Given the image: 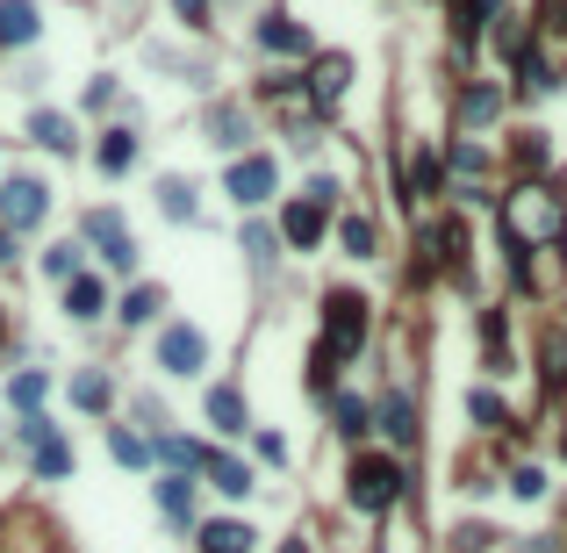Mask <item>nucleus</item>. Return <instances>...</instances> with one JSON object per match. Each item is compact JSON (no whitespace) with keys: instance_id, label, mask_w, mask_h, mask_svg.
<instances>
[{"instance_id":"f257e3e1","label":"nucleus","mask_w":567,"mask_h":553,"mask_svg":"<svg viewBox=\"0 0 567 553\" xmlns=\"http://www.w3.org/2000/svg\"><path fill=\"white\" fill-rule=\"evenodd\" d=\"M503 230H510V252H532V244L567 230V202L553 188H517L510 208H503Z\"/></svg>"},{"instance_id":"f03ea898","label":"nucleus","mask_w":567,"mask_h":553,"mask_svg":"<svg viewBox=\"0 0 567 553\" xmlns=\"http://www.w3.org/2000/svg\"><path fill=\"white\" fill-rule=\"evenodd\" d=\"M402 482H410V474H402L388 453H360V460H352V503H360V510H388V503L402 496Z\"/></svg>"},{"instance_id":"7ed1b4c3","label":"nucleus","mask_w":567,"mask_h":553,"mask_svg":"<svg viewBox=\"0 0 567 553\" xmlns=\"http://www.w3.org/2000/svg\"><path fill=\"white\" fill-rule=\"evenodd\" d=\"M44 208H51V188H44V180H29V173L0 180V230H36Z\"/></svg>"},{"instance_id":"20e7f679","label":"nucleus","mask_w":567,"mask_h":553,"mask_svg":"<svg viewBox=\"0 0 567 553\" xmlns=\"http://www.w3.org/2000/svg\"><path fill=\"white\" fill-rule=\"evenodd\" d=\"M324 310H330V316H324V346L338 352V360H345V352H360V346H366V302L338 288V294L324 302Z\"/></svg>"},{"instance_id":"39448f33","label":"nucleus","mask_w":567,"mask_h":553,"mask_svg":"<svg viewBox=\"0 0 567 553\" xmlns=\"http://www.w3.org/2000/svg\"><path fill=\"white\" fill-rule=\"evenodd\" d=\"M86 238L101 244V260L116 266V274H130V266H137V238H130V224H122L116 208H94V216H86Z\"/></svg>"},{"instance_id":"423d86ee","label":"nucleus","mask_w":567,"mask_h":553,"mask_svg":"<svg viewBox=\"0 0 567 553\" xmlns=\"http://www.w3.org/2000/svg\"><path fill=\"white\" fill-rule=\"evenodd\" d=\"M202 360H208V338L194 324H166L158 330V366H166V374H202Z\"/></svg>"},{"instance_id":"0eeeda50","label":"nucleus","mask_w":567,"mask_h":553,"mask_svg":"<svg viewBox=\"0 0 567 553\" xmlns=\"http://www.w3.org/2000/svg\"><path fill=\"white\" fill-rule=\"evenodd\" d=\"M274 158H238V166H230V180H224V194L230 202H244V208H258L266 202V194H274Z\"/></svg>"},{"instance_id":"6e6552de","label":"nucleus","mask_w":567,"mask_h":553,"mask_svg":"<svg viewBox=\"0 0 567 553\" xmlns=\"http://www.w3.org/2000/svg\"><path fill=\"white\" fill-rule=\"evenodd\" d=\"M258 51L302 58V51H310V29H302V22H288V15H266V22H258Z\"/></svg>"},{"instance_id":"1a4fd4ad","label":"nucleus","mask_w":567,"mask_h":553,"mask_svg":"<svg viewBox=\"0 0 567 553\" xmlns=\"http://www.w3.org/2000/svg\"><path fill=\"white\" fill-rule=\"evenodd\" d=\"M374 417H381V432L396 438V446H410V438H417V410H410V396H402V388H388Z\"/></svg>"},{"instance_id":"9d476101","label":"nucleus","mask_w":567,"mask_h":553,"mask_svg":"<svg viewBox=\"0 0 567 553\" xmlns=\"http://www.w3.org/2000/svg\"><path fill=\"white\" fill-rule=\"evenodd\" d=\"M202 410H208V424H216V432H244V396L230 388V381H224V388H208Z\"/></svg>"},{"instance_id":"9b49d317","label":"nucleus","mask_w":567,"mask_h":553,"mask_svg":"<svg viewBox=\"0 0 567 553\" xmlns=\"http://www.w3.org/2000/svg\"><path fill=\"white\" fill-rule=\"evenodd\" d=\"M158 208H166L172 224H194V216H202V208H194V180L166 173V180H158Z\"/></svg>"},{"instance_id":"f8f14e48","label":"nucleus","mask_w":567,"mask_h":553,"mask_svg":"<svg viewBox=\"0 0 567 553\" xmlns=\"http://www.w3.org/2000/svg\"><path fill=\"white\" fill-rule=\"evenodd\" d=\"M65 310L80 316V324H86V316H101V310H108V288H101V280H94V274L65 280Z\"/></svg>"},{"instance_id":"ddd939ff","label":"nucleus","mask_w":567,"mask_h":553,"mask_svg":"<svg viewBox=\"0 0 567 553\" xmlns=\"http://www.w3.org/2000/svg\"><path fill=\"white\" fill-rule=\"evenodd\" d=\"M158 510H166L172 525L194 518V482H188V474H166V482H158Z\"/></svg>"},{"instance_id":"4468645a","label":"nucleus","mask_w":567,"mask_h":553,"mask_svg":"<svg viewBox=\"0 0 567 553\" xmlns=\"http://www.w3.org/2000/svg\"><path fill=\"white\" fill-rule=\"evenodd\" d=\"M280 230H288L294 244H316V238H324V208H316V202H288V216H280Z\"/></svg>"},{"instance_id":"2eb2a0df","label":"nucleus","mask_w":567,"mask_h":553,"mask_svg":"<svg viewBox=\"0 0 567 553\" xmlns=\"http://www.w3.org/2000/svg\"><path fill=\"white\" fill-rule=\"evenodd\" d=\"M44 396H51V374H36V366L8 381V402H15L22 417H36V410H44Z\"/></svg>"},{"instance_id":"dca6fc26","label":"nucleus","mask_w":567,"mask_h":553,"mask_svg":"<svg viewBox=\"0 0 567 553\" xmlns=\"http://www.w3.org/2000/svg\"><path fill=\"white\" fill-rule=\"evenodd\" d=\"M345 80H352V65H345V58H316V72H310V94L330 108V101L345 94Z\"/></svg>"},{"instance_id":"f3484780","label":"nucleus","mask_w":567,"mask_h":553,"mask_svg":"<svg viewBox=\"0 0 567 553\" xmlns=\"http://www.w3.org/2000/svg\"><path fill=\"white\" fill-rule=\"evenodd\" d=\"M36 36V8L29 0H0V44H29Z\"/></svg>"},{"instance_id":"a211bd4d","label":"nucleus","mask_w":567,"mask_h":553,"mask_svg":"<svg viewBox=\"0 0 567 553\" xmlns=\"http://www.w3.org/2000/svg\"><path fill=\"white\" fill-rule=\"evenodd\" d=\"M208 137L224 144V152H244V137H252V122H244V108H216V116H208Z\"/></svg>"},{"instance_id":"6ab92c4d","label":"nucleus","mask_w":567,"mask_h":553,"mask_svg":"<svg viewBox=\"0 0 567 553\" xmlns=\"http://www.w3.org/2000/svg\"><path fill=\"white\" fill-rule=\"evenodd\" d=\"M252 546V532H244L238 518H224V525H202V553H244Z\"/></svg>"},{"instance_id":"aec40b11","label":"nucleus","mask_w":567,"mask_h":553,"mask_svg":"<svg viewBox=\"0 0 567 553\" xmlns=\"http://www.w3.org/2000/svg\"><path fill=\"white\" fill-rule=\"evenodd\" d=\"M36 453V474H51V482H65V474H72V446H65V438H44V446H29Z\"/></svg>"},{"instance_id":"412c9836","label":"nucleus","mask_w":567,"mask_h":553,"mask_svg":"<svg viewBox=\"0 0 567 553\" xmlns=\"http://www.w3.org/2000/svg\"><path fill=\"white\" fill-rule=\"evenodd\" d=\"M158 460L166 467H180V474H188V467H202V446H194V438H180V432H158Z\"/></svg>"},{"instance_id":"4be33fe9","label":"nucleus","mask_w":567,"mask_h":553,"mask_svg":"<svg viewBox=\"0 0 567 553\" xmlns=\"http://www.w3.org/2000/svg\"><path fill=\"white\" fill-rule=\"evenodd\" d=\"M108 396H116V388H108V374H94V366H86V374H72V402H80V410H108Z\"/></svg>"},{"instance_id":"5701e85b","label":"nucleus","mask_w":567,"mask_h":553,"mask_svg":"<svg viewBox=\"0 0 567 553\" xmlns=\"http://www.w3.org/2000/svg\"><path fill=\"white\" fill-rule=\"evenodd\" d=\"M467 410H474V424H488V432H510V402L488 396V388H474V396H467Z\"/></svg>"},{"instance_id":"b1692460","label":"nucleus","mask_w":567,"mask_h":553,"mask_svg":"<svg viewBox=\"0 0 567 553\" xmlns=\"http://www.w3.org/2000/svg\"><path fill=\"white\" fill-rule=\"evenodd\" d=\"M130 158H137V137H130V130H108L101 137V173H130Z\"/></svg>"},{"instance_id":"393cba45","label":"nucleus","mask_w":567,"mask_h":553,"mask_svg":"<svg viewBox=\"0 0 567 553\" xmlns=\"http://www.w3.org/2000/svg\"><path fill=\"white\" fill-rule=\"evenodd\" d=\"M29 137H36V144H51V152H72V122H65V116H44V108H36V116H29Z\"/></svg>"},{"instance_id":"a878e982","label":"nucleus","mask_w":567,"mask_h":553,"mask_svg":"<svg viewBox=\"0 0 567 553\" xmlns=\"http://www.w3.org/2000/svg\"><path fill=\"white\" fill-rule=\"evenodd\" d=\"M208 482L224 489V496H244V489H252V467L244 460H208Z\"/></svg>"},{"instance_id":"bb28decb","label":"nucleus","mask_w":567,"mask_h":553,"mask_svg":"<svg viewBox=\"0 0 567 553\" xmlns=\"http://www.w3.org/2000/svg\"><path fill=\"white\" fill-rule=\"evenodd\" d=\"M158 310H166V294H158V288H130V302H122V324H152Z\"/></svg>"},{"instance_id":"cd10ccee","label":"nucleus","mask_w":567,"mask_h":553,"mask_svg":"<svg viewBox=\"0 0 567 553\" xmlns=\"http://www.w3.org/2000/svg\"><path fill=\"white\" fill-rule=\"evenodd\" d=\"M503 108V87L496 80H482V87H467V122H488Z\"/></svg>"},{"instance_id":"c85d7f7f","label":"nucleus","mask_w":567,"mask_h":553,"mask_svg":"<svg viewBox=\"0 0 567 553\" xmlns=\"http://www.w3.org/2000/svg\"><path fill=\"white\" fill-rule=\"evenodd\" d=\"M374 424H366V402L360 396H338V438H366Z\"/></svg>"},{"instance_id":"c756f323","label":"nucleus","mask_w":567,"mask_h":553,"mask_svg":"<svg viewBox=\"0 0 567 553\" xmlns=\"http://www.w3.org/2000/svg\"><path fill=\"white\" fill-rule=\"evenodd\" d=\"M44 274L51 280H80V244H51V252H44Z\"/></svg>"},{"instance_id":"7c9ffc66","label":"nucleus","mask_w":567,"mask_h":553,"mask_svg":"<svg viewBox=\"0 0 567 553\" xmlns=\"http://www.w3.org/2000/svg\"><path fill=\"white\" fill-rule=\"evenodd\" d=\"M108 446H116V460H122V467H144V460H152V446H144L137 432H122V424L108 432Z\"/></svg>"},{"instance_id":"2f4dec72","label":"nucleus","mask_w":567,"mask_h":553,"mask_svg":"<svg viewBox=\"0 0 567 553\" xmlns=\"http://www.w3.org/2000/svg\"><path fill=\"white\" fill-rule=\"evenodd\" d=\"M345 252H352V260H366V252H374V224H366V216H352V224H345Z\"/></svg>"},{"instance_id":"473e14b6","label":"nucleus","mask_w":567,"mask_h":553,"mask_svg":"<svg viewBox=\"0 0 567 553\" xmlns=\"http://www.w3.org/2000/svg\"><path fill=\"white\" fill-rule=\"evenodd\" d=\"M453 173H482V166H488V152H482V144H453Z\"/></svg>"},{"instance_id":"72a5a7b5","label":"nucleus","mask_w":567,"mask_h":553,"mask_svg":"<svg viewBox=\"0 0 567 553\" xmlns=\"http://www.w3.org/2000/svg\"><path fill=\"white\" fill-rule=\"evenodd\" d=\"M510 489H517L524 503H532V496H546V474H539V467H517V474H510Z\"/></svg>"},{"instance_id":"f704fd0d","label":"nucleus","mask_w":567,"mask_h":553,"mask_svg":"<svg viewBox=\"0 0 567 553\" xmlns=\"http://www.w3.org/2000/svg\"><path fill=\"white\" fill-rule=\"evenodd\" d=\"M517 158H524V166H546V130H524V137H517Z\"/></svg>"},{"instance_id":"c9c22d12","label":"nucleus","mask_w":567,"mask_h":553,"mask_svg":"<svg viewBox=\"0 0 567 553\" xmlns=\"http://www.w3.org/2000/svg\"><path fill=\"white\" fill-rule=\"evenodd\" d=\"M244 252H252V260H274V230L252 224V230H244Z\"/></svg>"},{"instance_id":"e433bc0d","label":"nucleus","mask_w":567,"mask_h":553,"mask_svg":"<svg viewBox=\"0 0 567 553\" xmlns=\"http://www.w3.org/2000/svg\"><path fill=\"white\" fill-rule=\"evenodd\" d=\"M258 460H274V467L288 460V446H280V432H258Z\"/></svg>"},{"instance_id":"4c0bfd02","label":"nucleus","mask_w":567,"mask_h":553,"mask_svg":"<svg viewBox=\"0 0 567 553\" xmlns=\"http://www.w3.org/2000/svg\"><path fill=\"white\" fill-rule=\"evenodd\" d=\"M172 8H180V22H194V29L208 22V0H172Z\"/></svg>"},{"instance_id":"58836bf2","label":"nucleus","mask_w":567,"mask_h":553,"mask_svg":"<svg viewBox=\"0 0 567 553\" xmlns=\"http://www.w3.org/2000/svg\"><path fill=\"white\" fill-rule=\"evenodd\" d=\"M15 260V230H0V266Z\"/></svg>"}]
</instances>
